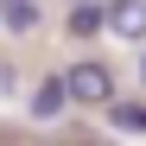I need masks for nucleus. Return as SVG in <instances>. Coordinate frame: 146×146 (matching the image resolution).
<instances>
[{
  "label": "nucleus",
  "mask_w": 146,
  "mask_h": 146,
  "mask_svg": "<svg viewBox=\"0 0 146 146\" xmlns=\"http://www.w3.org/2000/svg\"><path fill=\"white\" fill-rule=\"evenodd\" d=\"M140 76H146V38H140Z\"/></svg>",
  "instance_id": "6e6552de"
},
{
  "label": "nucleus",
  "mask_w": 146,
  "mask_h": 146,
  "mask_svg": "<svg viewBox=\"0 0 146 146\" xmlns=\"http://www.w3.org/2000/svg\"><path fill=\"white\" fill-rule=\"evenodd\" d=\"M108 121H114V127H133V133H146V108H140V102H108Z\"/></svg>",
  "instance_id": "423d86ee"
},
{
  "label": "nucleus",
  "mask_w": 146,
  "mask_h": 146,
  "mask_svg": "<svg viewBox=\"0 0 146 146\" xmlns=\"http://www.w3.org/2000/svg\"><path fill=\"white\" fill-rule=\"evenodd\" d=\"M13 89H19V70H13V64H0V95H13Z\"/></svg>",
  "instance_id": "0eeeda50"
},
{
  "label": "nucleus",
  "mask_w": 146,
  "mask_h": 146,
  "mask_svg": "<svg viewBox=\"0 0 146 146\" xmlns=\"http://www.w3.org/2000/svg\"><path fill=\"white\" fill-rule=\"evenodd\" d=\"M64 83H70V95H76L83 108H108L114 102V70L102 57H76V64L64 70Z\"/></svg>",
  "instance_id": "f257e3e1"
},
{
  "label": "nucleus",
  "mask_w": 146,
  "mask_h": 146,
  "mask_svg": "<svg viewBox=\"0 0 146 146\" xmlns=\"http://www.w3.org/2000/svg\"><path fill=\"white\" fill-rule=\"evenodd\" d=\"M108 38H127V44L146 38V0H108Z\"/></svg>",
  "instance_id": "f03ea898"
},
{
  "label": "nucleus",
  "mask_w": 146,
  "mask_h": 146,
  "mask_svg": "<svg viewBox=\"0 0 146 146\" xmlns=\"http://www.w3.org/2000/svg\"><path fill=\"white\" fill-rule=\"evenodd\" d=\"M38 19H44L38 0H0V26L7 32H38Z\"/></svg>",
  "instance_id": "39448f33"
},
{
  "label": "nucleus",
  "mask_w": 146,
  "mask_h": 146,
  "mask_svg": "<svg viewBox=\"0 0 146 146\" xmlns=\"http://www.w3.org/2000/svg\"><path fill=\"white\" fill-rule=\"evenodd\" d=\"M70 38H95V32H108V0H76V13L64 19Z\"/></svg>",
  "instance_id": "20e7f679"
},
{
  "label": "nucleus",
  "mask_w": 146,
  "mask_h": 146,
  "mask_svg": "<svg viewBox=\"0 0 146 146\" xmlns=\"http://www.w3.org/2000/svg\"><path fill=\"white\" fill-rule=\"evenodd\" d=\"M70 102H76V95H70V83H64V76H44V83L32 89V102H26V108H32V121H44V127H51Z\"/></svg>",
  "instance_id": "7ed1b4c3"
}]
</instances>
